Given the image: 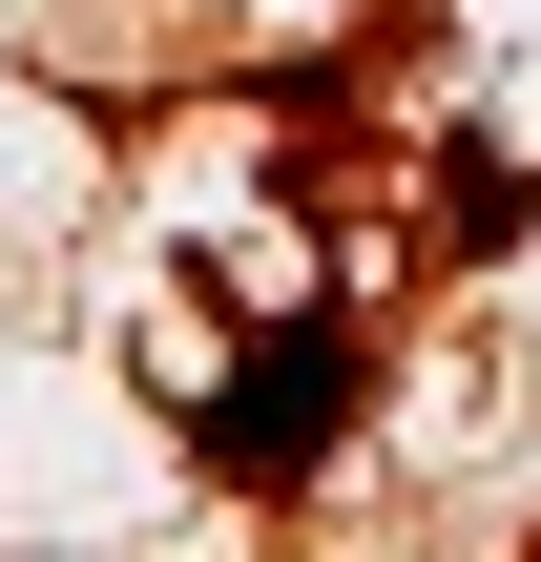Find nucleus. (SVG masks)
I'll list each match as a JSON object with an SVG mask.
<instances>
[{
  "mask_svg": "<svg viewBox=\"0 0 541 562\" xmlns=\"http://www.w3.org/2000/svg\"><path fill=\"white\" fill-rule=\"evenodd\" d=\"M334 396H354V334H334V313H292L271 355H229V375H208V459H229V480H313Z\"/></svg>",
  "mask_w": 541,
  "mask_h": 562,
  "instance_id": "f257e3e1",
  "label": "nucleus"
}]
</instances>
